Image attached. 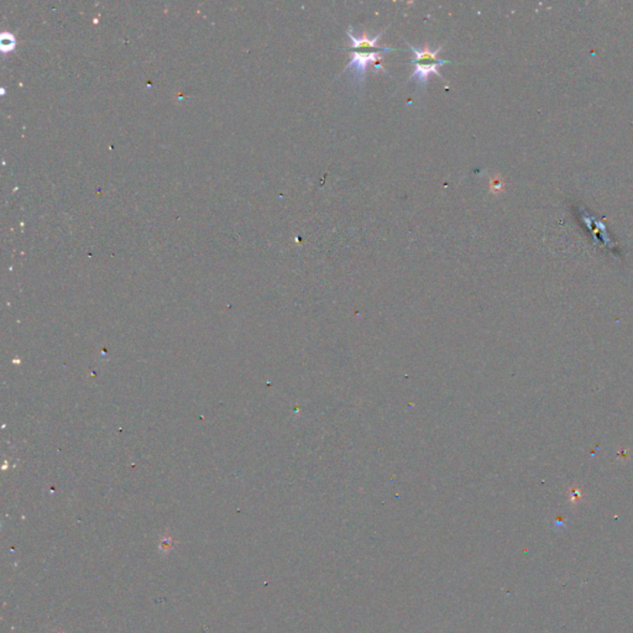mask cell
Listing matches in <instances>:
<instances>
[{
  "instance_id": "obj_1",
  "label": "cell",
  "mask_w": 633,
  "mask_h": 633,
  "mask_svg": "<svg viewBox=\"0 0 633 633\" xmlns=\"http://www.w3.org/2000/svg\"><path fill=\"white\" fill-rule=\"evenodd\" d=\"M351 30L352 27H349L347 32L349 40H351V46H349L351 61H349L344 72L351 71L352 78L357 82L359 88H361L365 82L366 74H368V68L374 66L376 70H384L382 67L384 56L382 54L397 50L391 49V47L378 46V41L382 33L374 37L369 36L366 32L362 33L361 36H354Z\"/></svg>"
},
{
  "instance_id": "obj_2",
  "label": "cell",
  "mask_w": 633,
  "mask_h": 633,
  "mask_svg": "<svg viewBox=\"0 0 633 633\" xmlns=\"http://www.w3.org/2000/svg\"><path fill=\"white\" fill-rule=\"evenodd\" d=\"M410 50L415 54V60L412 64H415V71L410 74L409 81H415L420 88H427L430 74H436L440 80H444L443 74H440V68L444 64H450V61L440 60L438 54L443 50V46H438L437 49H430L429 45H424L422 49H416L407 43Z\"/></svg>"
}]
</instances>
